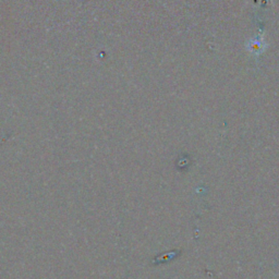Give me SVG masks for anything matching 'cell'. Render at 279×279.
Instances as JSON below:
<instances>
[{
	"label": "cell",
	"mask_w": 279,
	"mask_h": 279,
	"mask_svg": "<svg viewBox=\"0 0 279 279\" xmlns=\"http://www.w3.org/2000/svg\"><path fill=\"white\" fill-rule=\"evenodd\" d=\"M264 47H265V45L263 43V40L261 39V37H258V38L251 40V42H250L248 45V49L258 55L264 50Z\"/></svg>",
	"instance_id": "obj_1"
}]
</instances>
